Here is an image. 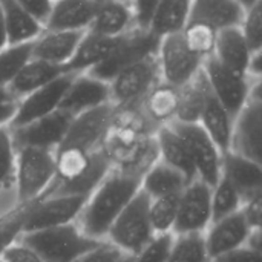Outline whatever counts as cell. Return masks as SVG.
Masks as SVG:
<instances>
[{
	"label": "cell",
	"instance_id": "cell-1",
	"mask_svg": "<svg viewBox=\"0 0 262 262\" xmlns=\"http://www.w3.org/2000/svg\"><path fill=\"white\" fill-rule=\"evenodd\" d=\"M144 172L112 167L103 181L89 195L78 220L81 232L97 241H103L124 207L140 192Z\"/></svg>",
	"mask_w": 262,
	"mask_h": 262
},
{
	"label": "cell",
	"instance_id": "cell-2",
	"mask_svg": "<svg viewBox=\"0 0 262 262\" xmlns=\"http://www.w3.org/2000/svg\"><path fill=\"white\" fill-rule=\"evenodd\" d=\"M55 180V150L18 147L15 155L14 195L17 204L40 200Z\"/></svg>",
	"mask_w": 262,
	"mask_h": 262
},
{
	"label": "cell",
	"instance_id": "cell-3",
	"mask_svg": "<svg viewBox=\"0 0 262 262\" xmlns=\"http://www.w3.org/2000/svg\"><path fill=\"white\" fill-rule=\"evenodd\" d=\"M20 241L34 249L45 262H74L100 243L86 236L77 223L25 232Z\"/></svg>",
	"mask_w": 262,
	"mask_h": 262
},
{
	"label": "cell",
	"instance_id": "cell-4",
	"mask_svg": "<svg viewBox=\"0 0 262 262\" xmlns=\"http://www.w3.org/2000/svg\"><path fill=\"white\" fill-rule=\"evenodd\" d=\"M149 201L140 190L112 223L104 238L127 256H135L155 235L149 221Z\"/></svg>",
	"mask_w": 262,
	"mask_h": 262
},
{
	"label": "cell",
	"instance_id": "cell-5",
	"mask_svg": "<svg viewBox=\"0 0 262 262\" xmlns=\"http://www.w3.org/2000/svg\"><path fill=\"white\" fill-rule=\"evenodd\" d=\"M158 81L161 80L155 54L124 68L109 81L111 104L117 109H138Z\"/></svg>",
	"mask_w": 262,
	"mask_h": 262
},
{
	"label": "cell",
	"instance_id": "cell-6",
	"mask_svg": "<svg viewBox=\"0 0 262 262\" xmlns=\"http://www.w3.org/2000/svg\"><path fill=\"white\" fill-rule=\"evenodd\" d=\"M160 40L161 38H158L155 34H152L149 29L135 26L130 31H127L126 34L120 35L117 40V45H115L114 51L109 54V57L104 61H101L98 66H95L92 71H89L88 74H91L92 77H95L98 80L109 83L124 68H127L146 57L155 55Z\"/></svg>",
	"mask_w": 262,
	"mask_h": 262
},
{
	"label": "cell",
	"instance_id": "cell-7",
	"mask_svg": "<svg viewBox=\"0 0 262 262\" xmlns=\"http://www.w3.org/2000/svg\"><path fill=\"white\" fill-rule=\"evenodd\" d=\"M229 150L262 164L261 80L253 83L247 103L233 118L232 141Z\"/></svg>",
	"mask_w": 262,
	"mask_h": 262
},
{
	"label": "cell",
	"instance_id": "cell-8",
	"mask_svg": "<svg viewBox=\"0 0 262 262\" xmlns=\"http://www.w3.org/2000/svg\"><path fill=\"white\" fill-rule=\"evenodd\" d=\"M157 61L160 69V80L173 88H181L195 78L201 69L204 60L193 54L181 32L163 37L157 49Z\"/></svg>",
	"mask_w": 262,
	"mask_h": 262
},
{
	"label": "cell",
	"instance_id": "cell-9",
	"mask_svg": "<svg viewBox=\"0 0 262 262\" xmlns=\"http://www.w3.org/2000/svg\"><path fill=\"white\" fill-rule=\"evenodd\" d=\"M117 107L111 103L72 117L68 132L58 147H72L92 154L103 147L114 124Z\"/></svg>",
	"mask_w": 262,
	"mask_h": 262
},
{
	"label": "cell",
	"instance_id": "cell-10",
	"mask_svg": "<svg viewBox=\"0 0 262 262\" xmlns=\"http://www.w3.org/2000/svg\"><path fill=\"white\" fill-rule=\"evenodd\" d=\"M88 198V195L78 193L46 195L35 203L28 204L23 233L75 223Z\"/></svg>",
	"mask_w": 262,
	"mask_h": 262
},
{
	"label": "cell",
	"instance_id": "cell-11",
	"mask_svg": "<svg viewBox=\"0 0 262 262\" xmlns=\"http://www.w3.org/2000/svg\"><path fill=\"white\" fill-rule=\"evenodd\" d=\"M169 124L183 138L195 166L196 178L210 187L215 186V183L221 178V150L200 126V123L170 121Z\"/></svg>",
	"mask_w": 262,
	"mask_h": 262
},
{
	"label": "cell",
	"instance_id": "cell-12",
	"mask_svg": "<svg viewBox=\"0 0 262 262\" xmlns=\"http://www.w3.org/2000/svg\"><path fill=\"white\" fill-rule=\"evenodd\" d=\"M203 72L215 98L235 118L247 103L252 86L256 80L227 69L213 55L204 60Z\"/></svg>",
	"mask_w": 262,
	"mask_h": 262
},
{
	"label": "cell",
	"instance_id": "cell-13",
	"mask_svg": "<svg viewBox=\"0 0 262 262\" xmlns=\"http://www.w3.org/2000/svg\"><path fill=\"white\" fill-rule=\"evenodd\" d=\"M212 224V187L200 178L192 180L178 195L173 235L204 233Z\"/></svg>",
	"mask_w": 262,
	"mask_h": 262
},
{
	"label": "cell",
	"instance_id": "cell-14",
	"mask_svg": "<svg viewBox=\"0 0 262 262\" xmlns=\"http://www.w3.org/2000/svg\"><path fill=\"white\" fill-rule=\"evenodd\" d=\"M75 74H61L40 89L28 94L17 101L15 114L9 123V129H15L29 124L38 118H43L60 109L61 100Z\"/></svg>",
	"mask_w": 262,
	"mask_h": 262
},
{
	"label": "cell",
	"instance_id": "cell-15",
	"mask_svg": "<svg viewBox=\"0 0 262 262\" xmlns=\"http://www.w3.org/2000/svg\"><path fill=\"white\" fill-rule=\"evenodd\" d=\"M72 121V115L58 109L43 118H38L29 124L11 129L15 147H38L55 150Z\"/></svg>",
	"mask_w": 262,
	"mask_h": 262
},
{
	"label": "cell",
	"instance_id": "cell-16",
	"mask_svg": "<svg viewBox=\"0 0 262 262\" xmlns=\"http://www.w3.org/2000/svg\"><path fill=\"white\" fill-rule=\"evenodd\" d=\"M252 230L253 229L247 224L241 210L226 218L212 221V224L204 232V243L210 261L246 246Z\"/></svg>",
	"mask_w": 262,
	"mask_h": 262
},
{
	"label": "cell",
	"instance_id": "cell-17",
	"mask_svg": "<svg viewBox=\"0 0 262 262\" xmlns=\"http://www.w3.org/2000/svg\"><path fill=\"white\" fill-rule=\"evenodd\" d=\"M107 103H111L109 83L84 72L74 75L61 100L60 109L75 117L81 112L100 107Z\"/></svg>",
	"mask_w": 262,
	"mask_h": 262
},
{
	"label": "cell",
	"instance_id": "cell-18",
	"mask_svg": "<svg viewBox=\"0 0 262 262\" xmlns=\"http://www.w3.org/2000/svg\"><path fill=\"white\" fill-rule=\"evenodd\" d=\"M97 9V0H54L43 29L88 31Z\"/></svg>",
	"mask_w": 262,
	"mask_h": 262
},
{
	"label": "cell",
	"instance_id": "cell-19",
	"mask_svg": "<svg viewBox=\"0 0 262 262\" xmlns=\"http://www.w3.org/2000/svg\"><path fill=\"white\" fill-rule=\"evenodd\" d=\"M84 32L43 29L41 34L32 40V58L43 60L64 69Z\"/></svg>",
	"mask_w": 262,
	"mask_h": 262
},
{
	"label": "cell",
	"instance_id": "cell-20",
	"mask_svg": "<svg viewBox=\"0 0 262 262\" xmlns=\"http://www.w3.org/2000/svg\"><path fill=\"white\" fill-rule=\"evenodd\" d=\"M221 177H224L243 196L249 200L252 196L262 195V167L243 155L232 150L223 154Z\"/></svg>",
	"mask_w": 262,
	"mask_h": 262
},
{
	"label": "cell",
	"instance_id": "cell-21",
	"mask_svg": "<svg viewBox=\"0 0 262 262\" xmlns=\"http://www.w3.org/2000/svg\"><path fill=\"white\" fill-rule=\"evenodd\" d=\"M157 158L169 167L180 172L189 183L196 178L195 166L183 138L172 129L170 124H163L154 132Z\"/></svg>",
	"mask_w": 262,
	"mask_h": 262
},
{
	"label": "cell",
	"instance_id": "cell-22",
	"mask_svg": "<svg viewBox=\"0 0 262 262\" xmlns=\"http://www.w3.org/2000/svg\"><path fill=\"white\" fill-rule=\"evenodd\" d=\"M244 11L236 0H192L189 21L204 23L218 32L239 26Z\"/></svg>",
	"mask_w": 262,
	"mask_h": 262
},
{
	"label": "cell",
	"instance_id": "cell-23",
	"mask_svg": "<svg viewBox=\"0 0 262 262\" xmlns=\"http://www.w3.org/2000/svg\"><path fill=\"white\" fill-rule=\"evenodd\" d=\"M132 28H135L132 5L115 0H97V9L88 31L104 37H120Z\"/></svg>",
	"mask_w": 262,
	"mask_h": 262
},
{
	"label": "cell",
	"instance_id": "cell-24",
	"mask_svg": "<svg viewBox=\"0 0 262 262\" xmlns=\"http://www.w3.org/2000/svg\"><path fill=\"white\" fill-rule=\"evenodd\" d=\"M118 37H104L86 31L72 55L64 66L68 74H84L92 71L101 61H104L114 51Z\"/></svg>",
	"mask_w": 262,
	"mask_h": 262
},
{
	"label": "cell",
	"instance_id": "cell-25",
	"mask_svg": "<svg viewBox=\"0 0 262 262\" xmlns=\"http://www.w3.org/2000/svg\"><path fill=\"white\" fill-rule=\"evenodd\" d=\"M252 51L239 29V26L227 28L223 31H218L216 41H215V51L213 57L227 69L247 75L249 61L252 57Z\"/></svg>",
	"mask_w": 262,
	"mask_h": 262
},
{
	"label": "cell",
	"instance_id": "cell-26",
	"mask_svg": "<svg viewBox=\"0 0 262 262\" xmlns=\"http://www.w3.org/2000/svg\"><path fill=\"white\" fill-rule=\"evenodd\" d=\"M198 123L206 130V134L212 138V141L216 144L221 154L229 152L230 141H232V130H233V117L215 98L212 91L207 92Z\"/></svg>",
	"mask_w": 262,
	"mask_h": 262
},
{
	"label": "cell",
	"instance_id": "cell-27",
	"mask_svg": "<svg viewBox=\"0 0 262 262\" xmlns=\"http://www.w3.org/2000/svg\"><path fill=\"white\" fill-rule=\"evenodd\" d=\"M178 107V88L158 81L143 98L140 111L155 129L175 120Z\"/></svg>",
	"mask_w": 262,
	"mask_h": 262
},
{
	"label": "cell",
	"instance_id": "cell-28",
	"mask_svg": "<svg viewBox=\"0 0 262 262\" xmlns=\"http://www.w3.org/2000/svg\"><path fill=\"white\" fill-rule=\"evenodd\" d=\"M187 183L189 181L180 172L161 163L157 158L144 170L141 177L140 190L149 200H155V198H163V196L180 195L181 190L187 186Z\"/></svg>",
	"mask_w": 262,
	"mask_h": 262
},
{
	"label": "cell",
	"instance_id": "cell-29",
	"mask_svg": "<svg viewBox=\"0 0 262 262\" xmlns=\"http://www.w3.org/2000/svg\"><path fill=\"white\" fill-rule=\"evenodd\" d=\"M192 0H160L147 29L158 38L181 32L189 23Z\"/></svg>",
	"mask_w": 262,
	"mask_h": 262
},
{
	"label": "cell",
	"instance_id": "cell-30",
	"mask_svg": "<svg viewBox=\"0 0 262 262\" xmlns=\"http://www.w3.org/2000/svg\"><path fill=\"white\" fill-rule=\"evenodd\" d=\"M61 74H64L63 68L51 64L43 60L31 58L6 89L11 94V97L15 101H18L20 98L40 89L41 86L48 84L49 81H52Z\"/></svg>",
	"mask_w": 262,
	"mask_h": 262
},
{
	"label": "cell",
	"instance_id": "cell-31",
	"mask_svg": "<svg viewBox=\"0 0 262 262\" xmlns=\"http://www.w3.org/2000/svg\"><path fill=\"white\" fill-rule=\"evenodd\" d=\"M0 6L3 11L8 45L28 43L41 34V21L21 8L15 0H0Z\"/></svg>",
	"mask_w": 262,
	"mask_h": 262
},
{
	"label": "cell",
	"instance_id": "cell-32",
	"mask_svg": "<svg viewBox=\"0 0 262 262\" xmlns=\"http://www.w3.org/2000/svg\"><path fill=\"white\" fill-rule=\"evenodd\" d=\"M209 91V83L201 69V72L195 78H192L187 84L178 88V107L173 121L198 123Z\"/></svg>",
	"mask_w": 262,
	"mask_h": 262
},
{
	"label": "cell",
	"instance_id": "cell-33",
	"mask_svg": "<svg viewBox=\"0 0 262 262\" xmlns=\"http://www.w3.org/2000/svg\"><path fill=\"white\" fill-rule=\"evenodd\" d=\"M32 58V41L6 45L0 51V86L8 88L17 74Z\"/></svg>",
	"mask_w": 262,
	"mask_h": 262
},
{
	"label": "cell",
	"instance_id": "cell-34",
	"mask_svg": "<svg viewBox=\"0 0 262 262\" xmlns=\"http://www.w3.org/2000/svg\"><path fill=\"white\" fill-rule=\"evenodd\" d=\"M167 262H210L204 233L175 235Z\"/></svg>",
	"mask_w": 262,
	"mask_h": 262
},
{
	"label": "cell",
	"instance_id": "cell-35",
	"mask_svg": "<svg viewBox=\"0 0 262 262\" xmlns=\"http://www.w3.org/2000/svg\"><path fill=\"white\" fill-rule=\"evenodd\" d=\"M15 155L17 147L14 144L11 129L8 126H0V193L14 198Z\"/></svg>",
	"mask_w": 262,
	"mask_h": 262
},
{
	"label": "cell",
	"instance_id": "cell-36",
	"mask_svg": "<svg viewBox=\"0 0 262 262\" xmlns=\"http://www.w3.org/2000/svg\"><path fill=\"white\" fill-rule=\"evenodd\" d=\"M243 203L244 200L241 193L224 177H221L215 186H212V221L236 213L241 210Z\"/></svg>",
	"mask_w": 262,
	"mask_h": 262
},
{
	"label": "cell",
	"instance_id": "cell-37",
	"mask_svg": "<svg viewBox=\"0 0 262 262\" xmlns=\"http://www.w3.org/2000/svg\"><path fill=\"white\" fill-rule=\"evenodd\" d=\"M178 213V195L149 201V221L154 233H173Z\"/></svg>",
	"mask_w": 262,
	"mask_h": 262
},
{
	"label": "cell",
	"instance_id": "cell-38",
	"mask_svg": "<svg viewBox=\"0 0 262 262\" xmlns=\"http://www.w3.org/2000/svg\"><path fill=\"white\" fill-rule=\"evenodd\" d=\"M216 31L204 23L198 21H189L186 28L181 31V35L187 45V48L201 57L203 60L213 55L215 51V41H216Z\"/></svg>",
	"mask_w": 262,
	"mask_h": 262
},
{
	"label": "cell",
	"instance_id": "cell-39",
	"mask_svg": "<svg viewBox=\"0 0 262 262\" xmlns=\"http://www.w3.org/2000/svg\"><path fill=\"white\" fill-rule=\"evenodd\" d=\"M28 204H15L0 215V255L5 249L20 239Z\"/></svg>",
	"mask_w": 262,
	"mask_h": 262
},
{
	"label": "cell",
	"instance_id": "cell-40",
	"mask_svg": "<svg viewBox=\"0 0 262 262\" xmlns=\"http://www.w3.org/2000/svg\"><path fill=\"white\" fill-rule=\"evenodd\" d=\"M239 29L252 52L262 51V3L250 6L244 11V17L239 23Z\"/></svg>",
	"mask_w": 262,
	"mask_h": 262
},
{
	"label": "cell",
	"instance_id": "cell-41",
	"mask_svg": "<svg viewBox=\"0 0 262 262\" xmlns=\"http://www.w3.org/2000/svg\"><path fill=\"white\" fill-rule=\"evenodd\" d=\"M173 239V233L154 235L150 241L135 256H132V262H167Z\"/></svg>",
	"mask_w": 262,
	"mask_h": 262
},
{
	"label": "cell",
	"instance_id": "cell-42",
	"mask_svg": "<svg viewBox=\"0 0 262 262\" xmlns=\"http://www.w3.org/2000/svg\"><path fill=\"white\" fill-rule=\"evenodd\" d=\"M127 258L124 252L115 247L112 243L103 239L74 262H123Z\"/></svg>",
	"mask_w": 262,
	"mask_h": 262
},
{
	"label": "cell",
	"instance_id": "cell-43",
	"mask_svg": "<svg viewBox=\"0 0 262 262\" xmlns=\"http://www.w3.org/2000/svg\"><path fill=\"white\" fill-rule=\"evenodd\" d=\"M0 258L5 262H45L40 255L20 239L3 250Z\"/></svg>",
	"mask_w": 262,
	"mask_h": 262
},
{
	"label": "cell",
	"instance_id": "cell-44",
	"mask_svg": "<svg viewBox=\"0 0 262 262\" xmlns=\"http://www.w3.org/2000/svg\"><path fill=\"white\" fill-rule=\"evenodd\" d=\"M210 262H262V253L261 250H255L249 246H243L212 259Z\"/></svg>",
	"mask_w": 262,
	"mask_h": 262
},
{
	"label": "cell",
	"instance_id": "cell-45",
	"mask_svg": "<svg viewBox=\"0 0 262 262\" xmlns=\"http://www.w3.org/2000/svg\"><path fill=\"white\" fill-rule=\"evenodd\" d=\"M160 0H134L132 9H134V20L137 28L147 29V25L150 21V17L154 14L155 6Z\"/></svg>",
	"mask_w": 262,
	"mask_h": 262
},
{
	"label": "cell",
	"instance_id": "cell-46",
	"mask_svg": "<svg viewBox=\"0 0 262 262\" xmlns=\"http://www.w3.org/2000/svg\"><path fill=\"white\" fill-rule=\"evenodd\" d=\"M241 212L252 229H261L262 216V195L252 196L243 203Z\"/></svg>",
	"mask_w": 262,
	"mask_h": 262
},
{
	"label": "cell",
	"instance_id": "cell-47",
	"mask_svg": "<svg viewBox=\"0 0 262 262\" xmlns=\"http://www.w3.org/2000/svg\"><path fill=\"white\" fill-rule=\"evenodd\" d=\"M15 2L21 8H25L29 14H32L43 25L48 14H49V11H51V6H52L54 0H15Z\"/></svg>",
	"mask_w": 262,
	"mask_h": 262
},
{
	"label": "cell",
	"instance_id": "cell-48",
	"mask_svg": "<svg viewBox=\"0 0 262 262\" xmlns=\"http://www.w3.org/2000/svg\"><path fill=\"white\" fill-rule=\"evenodd\" d=\"M17 101L0 103V126H9L14 114H15Z\"/></svg>",
	"mask_w": 262,
	"mask_h": 262
},
{
	"label": "cell",
	"instance_id": "cell-49",
	"mask_svg": "<svg viewBox=\"0 0 262 262\" xmlns=\"http://www.w3.org/2000/svg\"><path fill=\"white\" fill-rule=\"evenodd\" d=\"M17 203H15V198L14 196H8V195H2L0 193V215L6 210H9L11 207H14Z\"/></svg>",
	"mask_w": 262,
	"mask_h": 262
},
{
	"label": "cell",
	"instance_id": "cell-50",
	"mask_svg": "<svg viewBox=\"0 0 262 262\" xmlns=\"http://www.w3.org/2000/svg\"><path fill=\"white\" fill-rule=\"evenodd\" d=\"M8 45V35H6V28H5V18H3V11L0 6V51Z\"/></svg>",
	"mask_w": 262,
	"mask_h": 262
},
{
	"label": "cell",
	"instance_id": "cell-51",
	"mask_svg": "<svg viewBox=\"0 0 262 262\" xmlns=\"http://www.w3.org/2000/svg\"><path fill=\"white\" fill-rule=\"evenodd\" d=\"M6 101H15V100L11 97V94L8 92L6 88H2L0 86V103H6Z\"/></svg>",
	"mask_w": 262,
	"mask_h": 262
},
{
	"label": "cell",
	"instance_id": "cell-52",
	"mask_svg": "<svg viewBox=\"0 0 262 262\" xmlns=\"http://www.w3.org/2000/svg\"><path fill=\"white\" fill-rule=\"evenodd\" d=\"M244 9H249L250 6H253V5H256L258 2H261V0H236Z\"/></svg>",
	"mask_w": 262,
	"mask_h": 262
},
{
	"label": "cell",
	"instance_id": "cell-53",
	"mask_svg": "<svg viewBox=\"0 0 262 262\" xmlns=\"http://www.w3.org/2000/svg\"><path fill=\"white\" fill-rule=\"evenodd\" d=\"M115 2H121V3H127V5H132L134 0H115Z\"/></svg>",
	"mask_w": 262,
	"mask_h": 262
},
{
	"label": "cell",
	"instance_id": "cell-54",
	"mask_svg": "<svg viewBox=\"0 0 262 262\" xmlns=\"http://www.w3.org/2000/svg\"><path fill=\"white\" fill-rule=\"evenodd\" d=\"M123 262H132V256H127V258H126Z\"/></svg>",
	"mask_w": 262,
	"mask_h": 262
},
{
	"label": "cell",
	"instance_id": "cell-55",
	"mask_svg": "<svg viewBox=\"0 0 262 262\" xmlns=\"http://www.w3.org/2000/svg\"><path fill=\"white\" fill-rule=\"evenodd\" d=\"M0 262H5V261H3V259H2V258H0Z\"/></svg>",
	"mask_w": 262,
	"mask_h": 262
}]
</instances>
